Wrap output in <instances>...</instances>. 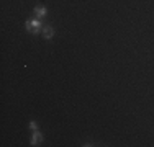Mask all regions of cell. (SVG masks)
Here are the masks:
<instances>
[{"instance_id": "6da1fadb", "label": "cell", "mask_w": 154, "mask_h": 147, "mask_svg": "<svg viewBox=\"0 0 154 147\" xmlns=\"http://www.w3.org/2000/svg\"><path fill=\"white\" fill-rule=\"evenodd\" d=\"M39 26H41V23H39L38 20L26 21V29H28L30 33H38V31H39Z\"/></svg>"}, {"instance_id": "7a4b0ae2", "label": "cell", "mask_w": 154, "mask_h": 147, "mask_svg": "<svg viewBox=\"0 0 154 147\" xmlns=\"http://www.w3.org/2000/svg\"><path fill=\"white\" fill-rule=\"evenodd\" d=\"M53 28H51V26H45V29H43V34H45V38L46 39H51V38H53Z\"/></svg>"}, {"instance_id": "3957f363", "label": "cell", "mask_w": 154, "mask_h": 147, "mask_svg": "<svg viewBox=\"0 0 154 147\" xmlns=\"http://www.w3.org/2000/svg\"><path fill=\"white\" fill-rule=\"evenodd\" d=\"M41 139H43V137H41V134H39V132L36 131V132H35V136H33V141H31V144H33V146H38L39 142H41Z\"/></svg>"}, {"instance_id": "277c9868", "label": "cell", "mask_w": 154, "mask_h": 147, "mask_svg": "<svg viewBox=\"0 0 154 147\" xmlns=\"http://www.w3.org/2000/svg\"><path fill=\"white\" fill-rule=\"evenodd\" d=\"M35 12L38 13L39 16H45V15H46V8H45V7H36V8H35Z\"/></svg>"}]
</instances>
